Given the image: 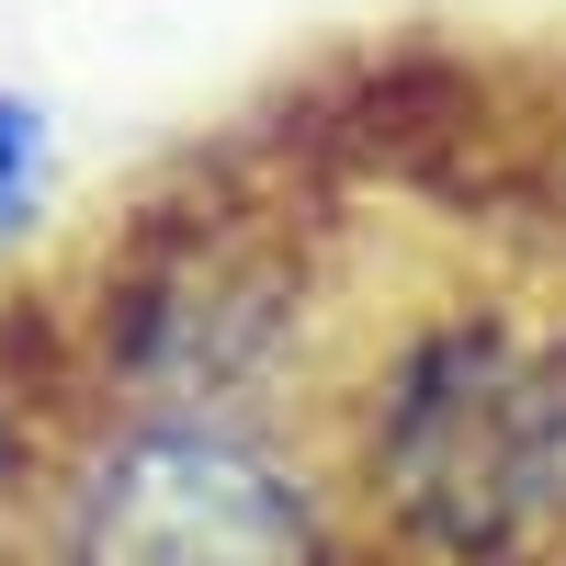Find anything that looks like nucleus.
Listing matches in <instances>:
<instances>
[{"label": "nucleus", "mask_w": 566, "mask_h": 566, "mask_svg": "<svg viewBox=\"0 0 566 566\" xmlns=\"http://www.w3.org/2000/svg\"><path fill=\"white\" fill-rule=\"evenodd\" d=\"M544 306L499 283L374 306L317 363V442L352 488L374 566H555L533 453Z\"/></svg>", "instance_id": "1"}, {"label": "nucleus", "mask_w": 566, "mask_h": 566, "mask_svg": "<svg viewBox=\"0 0 566 566\" xmlns=\"http://www.w3.org/2000/svg\"><path fill=\"white\" fill-rule=\"evenodd\" d=\"M23 566H374L295 408H80Z\"/></svg>", "instance_id": "2"}, {"label": "nucleus", "mask_w": 566, "mask_h": 566, "mask_svg": "<svg viewBox=\"0 0 566 566\" xmlns=\"http://www.w3.org/2000/svg\"><path fill=\"white\" fill-rule=\"evenodd\" d=\"M69 374H45L12 328H0V566H23V533H34V499L57 476V442H69Z\"/></svg>", "instance_id": "3"}, {"label": "nucleus", "mask_w": 566, "mask_h": 566, "mask_svg": "<svg viewBox=\"0 0 566 566\" xmlns=\"http://www.w3.org/2000/svg\"><path fill=\"white\" fill-rule=\"evenodd\" d=\"M45 205H57V136H45V103L0 91V261L45 227Z\"/></svg>", "instance_id": "4"}, {"label": "nucleus", "mask_w": 566, "mask_h": 566, "mask_svg": "<svg viewBox=\"0 0 566 566\" xmlns=\"http://www.w3.org/2000/svg\"><path fill=\"white\" fill-rule=\"evenodd\" d=\"M533 453H544V522L566 566V306H544V363H533Z\"/></svg>", "instance_id": "5"}]
</instances>
